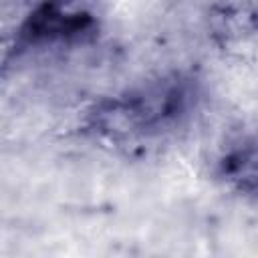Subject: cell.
Segmentation results:
<instances>
[{
    "label": "cell",
    "mask_w": 258,
    "mask_h": 258,
    "mask_svg": "<svg viewBox=\"0 0 258 258\" xmlns=\"http://www.w3.org/2000/svg\"><path fill=\"white\" fill-rule=\"evenodd\" d=\"M214 30L222 34L224 40L242 38L244 34H250L254 30V16L246 14L244 10H222Z\"/></svg>",
    "instance_id": "cell-1"
}]
</instances>
